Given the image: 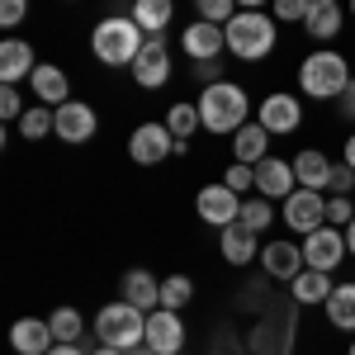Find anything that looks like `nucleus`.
<instances>
[{
  "label": "nucleus",
  "instance_id": "13",
  "mask_svg": "<svg viewBox=\"0 0 355 355\" xmlns=\"http://www.w3.org/2000/svg\"><path fill=\"white\" fill-rule=\"evenodd\" d=\"M95 128H100V119H95V110H90V105H81V100L57 105V137H62V142L81 147V142H90V137H95Z\"/></svg>",
  "mask_w": 355,
  "mask_h": 355
},
{
  "label": "nucleus",
  "instance_id": "17",
  "mask_svg": "<svg viewBox=\"0 0 355 355\" xmlns=\"http://www.w3.org/2000/svg\"><path fill=\"white\" fill-rule=\"evenodd\" d=\"M10 346L19 355H48L57 346V336L48 322H38V318H19L15 327H10Z\"/></svg>",
  "mask_w": 355,
  "mask_h": 355
},
{
  "label": "nucleus",
  "instance_id": "16",
  "mask_svg": "<svg viewBox=\"0 0 355 355\" xmlns=\"http://www.w3.org/2000/svg\"><path fill=\"white\" fill-rule=\"evenodd\" d=\"M180 48H185V57H194V62H209V57H218L223 48H227V33H223V24H209V19H199V24L185 28Z\"/></svg>",
  "mask_w": 355,
  "mask_h": 355
},
{
  "label": "nucleus",
  "instance_id": "4",
  "mask_svg": "<svg viewBox=\"0 0 355 355\" xmlns=\"http://www.w3.org/2000/svg\"><path fill=\"white\" fill-rule=\"evenodd\" d=\"M223 33H227V53L242 57V62H261L275 48V19L261 15V10H237L223 24Z\"/></svg>",
  "mask_w": 355,
  "mask_h": 355
},
{
  "label": "nucleus",
  "instance_id": "44",
  "mask_svg": "<svg viewBox=\"0 0 355 355\" xmlns=\"http://www.w3.org/2000/svg\"><path fill=\"white\" fill-rule=\"evenodd\" d=\"M346 251H351V256H355V218L346 223Z\"/></svg>",
  "mask_w": 355,
  "mask_h": 355
},
{
  "label": "nucleus",
  "instance_id": "10",
  "mask_svg": "<svg viewBox=\"0 0 355 355\" xmlns=\"http://www.w3.org/2000/svg\"><path fill=\"white\" fill-rule=\"evenodd\" d=\"M147 346L157 355H180V346H185V322H180L175 308L147 313Z\"/></svg>",
  "mask_w": 355,
  "mask_h": 355
},
{
  "label": "nucleus",
  "instance_id": "14",
  "mask_svg": "<svg viewBox=\"0 0 355 355\" xmlns=\"http://www.w3.org/2000/svg\"><path fill=\"white\" fill-rule=\"evenodd\" d=\"M261 266H266L270 279H289V284L308 270L303 246H294V242H266V246H261Z\"/></svg>",
  "mask_w": 355,
  "mask_h": 355
},
{
  "label": "nucleus",
  "instance_id": "9",
  "mask_svg": "<svg viewBox=\"0 0 355 355\" xmlns=\"http://www.w3.org/2000/svg\"><path fill=\"white\" fill-rule=\"evenodd\" d=\"M175 152V133L166 128V123H142V128H133V137H128V157H133L137 166H157L166 162Z\"/></svg>",
  "mask_w": 355,
  "mask_h": 355
},
{
  "label": "nucleus",
  "instance_id": "45",
  "mask_svg": "<svg viewBox=\"0 0 355 355\" xmlns=\"http://www.w3.org/2000/svg\"><path fill=\"white\" fill-rule=\"evenodd\" d=\"M123 355H157V351H152V346L142 341V346H133V351H123Z\"/></svg>",
  "mask_w": 355,
  "mask_h": 355
},
{
  "label": "nucleus",
  "instance_id": "47",
  "mask_svg": "<svg viewBox=\"0 0 355 355\" xmlns=\"http://www.w3.org/2000/svg\"><path fill=\"white\" fill-rule=\"evenodd\" d=\"M266 0H237V10H261Z\"/></svg>",
  "mask_w": 355,
  "mask_h": 355
},
{
  "label": "nucleus",
  "instance_id": "33",
  "mask_svg": "<svg viewBox=\"0 0 355 355\" xmlns=\"http://www.w3.org/2000/svg\"><path fill=\"white\" fill-rule=\"evenodd\" d=\"M194 10H199V19H209V24H227V19L237 15V0H194Z\"/></svg>",
  "mask_w": 355,
  "mask_h": 355
},
{
  "label": "nucleus",
  "instance_id": "18",
  "mask_svg": "<svg viewBox=\"0 0 355 355\" xmlns=\"http://www.w3.org/2000/svg\"><path fill=\"white\" fill-rule=\"evenodd\" d=\"M28 85H33V95H38V105H53V110H57V105L71 100V81H67V71H62V67H48V62L33 67Z\"/></svg>",
  "mask_w": 355,
  "mask_h": 355
},
{
  "label": "nucleus",
  "instance_id": "6",
  "mask_svg": "<svg viewBox=\"0 0 355 355\" xmlns=\"http://www.w3.org/2000/svg\"><path fill=\"white\" fill-rule=\"evenodd\" d=\"M284 223L299 232V237H308V232H318L322 223H327V199H322V190H294L289 199H284Z\"/></svg>",
  "mask_w": 355,
  "mask_h": 355
},
{
  "label": "nucleus",
  "instance_id": "12",
  "mask_svg": "<svg viewBox=\"0 0 355 355\" xmlns=\"http://www.w3.org/2000/svg\"><path fill=\"white\" fill-rule=\"evenodd\" d=\"M256 123H266L270 133H294V128L303 123V105L294 100V95L275 90V95H266V100L256 105Z\"/></svg>",
  "mask_w": 355,
  "mask_h": 355
},
{
  "label": "nucleus",
  "instance_id": "40",
  "mask_svg": "<svg viewBox=\"0 0 355 355\" xmlns=\"http://www.w3.org/2000/svg\"><path fill=\"white\" fill-rule=\"evenodd\" d=\"M194 71H199V81H204V85H218V81H223L218 57H209V62H194Z\"/></svg>",
  "mask_w": 355,
  "mask_h": 355
},
{
  "label": "nucleus",
  "instance_id": "11",
  "mask_svg": "<svg viewBox=\"0 0 355 355\" xmlns=\"http://www.w3.org/2000/svg\"><path fill=\"white\" fill-rule=\"evenodd\" d=\"M133 81L142 85V90H162V85L171 81V53H166L162 38H147V43H142V53H137V62H133Z\"/></svg>",
  "mask_w": 355,
  "mask_h": 355
},
{
  "label": "nucleus",
  "instance_id": "23",
  "mask_svg": "<svg viewBox=\"0 0 355 355\" xmlns=\"http://www.w3.org/2000/svg\"><path fill=\"white\" fill-rule=\"evenodd\" d=\"M171 15H175V0H133V19L147 38H162L171 28Z\"/></svg>",
  "mask_w": 355,
  "mask_h": 355
},
{
  "label": "nucleus",
  "instance_id": "20",
  "mask_svg": "<svg viewBox=\"0 0 355 355\" xmlns=\"http://www.w3.org/2000/svg\"><path fill=\"white\" fill-rule=\"evenodd\" d=\"M270 128L266 123H246V128H237L232 133V157L237 162H246V166H261L266 162V152H270Z\"/></svg>",
  "mask_w": 355,
  "mask_h": 355
},
{
  "label": "nucleus",
  "instance_id": "25",
  "mask_svg": "<svg viewBox=\"0 0 355 355\" xmlns=\"http://www.w3.org/2000/svg\"><path fill=\"white\" fill-rule=\"evenodd\" d=\"M331 275L327 270H303L299 279H294V303H303V308H313V303H327L331 299Z\"/></svg>",
  "mask_w": 355,
  "mask_h": 355
},
{
  "label": "nucleus",
  "instance_id": "3",
  "mask_svg": "<svg viewBox=\"0 0 355 355\" xmlns=\"http://www.w3.org/2000/svg\"><path fill=\"white\" fill-rule=\"evenodd\" d=\"M351 81H355L351 62L341 53H331V48L308 53L303 67H299V85H303V95H313V100H341V90Z\"/></svg>",
  "mask_w": 355,
  "mask_h": 355
},
{
  "label": "nucleus",
  "instance_id": "1",
  "mask_svg": "<svg viewBox=\"0 0 355 355\" xmlns=\"http://www.w3.org/2000/svg\"><path fill=\"white\" fill-rule=\"evenodd\" d=\"M199 123L209 133H237L251 123V100L237 81H218V85H204L199 95Z\"/></svg>",
  "mask_w": 355,
  "mask_h": 355
},
{
  "label": "nucleus",
  "instance_id": "27",
  "mask_svg": "<svg viewBox=\"0 0 355 355\" xmlns=\"http://www.w3.org/2000/svg\"><path fill=\"white\" fill-rule=\"evenodd\" d=\"M223 256H227V266H246L256 256V232H246L242 223L223 227Z\"/></svg>",
  "mask_w": 355,
  "mask_h": 355
},
{
  "label": "nucleus",
  "instance_id": "19",
  "mask_svg": "<svg viewBox=\"0 0 355 355\" xmlns=\"http://www.w3.org/2000/svg\"><path fill=\"white\" fill-rule=\"evenodd\" d=\"M33 48H28L24 38H5L0 43V81L5 85H15V81H24V76H33Z\"/></svg>",
  "mask_w": 355,
  "mask_h": 355
},
{
  "label": "nucleus",
  "instance_id": "30",
  "mask_svg": "<svg viewBox=\"0 0 355 355\" xmlns=\"http://www.w3.org/2000/svg\"><path fill=\"white\" fill-rule=\"evenodd\" d=\"M48 327H53V336H57V341H81L85 318L76 313V308H57L53 318H48Z\"/></svg>",
  "mask_w": 355,
  "mask_h": 355
},
{
  "label": "nucleus",
  "instance_id": "41",
  "mask_svg": "<svg viewBox=\"0 0 355 355\" xmlns=\"http://www.w3.org/2000/svg\"><path fill=\"white\" fill-rule=\"evenodd\" d=\"M336 105H341V114H346V119H355V81L341 90V100H336Z\"/></svg>",
  "mask_w": 355,
  "mask_h": 355
},
{
  "label": "nucleus",
  "instance_id": "5",
  "mask_svg": "<svg viewBox=\"0 0 355 355\" xmlns=\"http://www.w3.org/2000/svg\"><path fill=\"white\" fill-rule=\"evenodd\" d=\"M95 336L105 341V346H119V351H133L147 341V313L133 308L128 299L119 303H105L100 308V318H95Z\"/></svg>",
  "mask_w": 355,
  "mask_h": 355
},
{
  "label": "nucleus",
  "instance_id": "36",
  "mask_svg": "<svg viewBox=\"0 0 355 355\" xmlns=\"http://www.w3.org/2000/svg\"><path fill=\"white\" fill-rule=\"evenodd\" d=\"M28 15V0H0V28H19Z\"/></svg>",
  "mask_w": 355,
  "mask_h": 355
},
{
  "label": "nucleus",
  "instance_id": "24",
  "mask_svg": "<svg viewBox=\"0 0 355 355\" xmlns=\"http://www.w3.org/2000/svg\"><path fill=\"white\" fill-rule=\"evenodd\" d=\"M303 28H308L318 43H331V38L341 33V5H336V0H313V15H308Z\"/></svg>",
  "mask_w": 355,
  "mask_h": 355
},
{
  "label": "nucleus",
  "instance_id": "46",
  "mask_svg": "<svg viewBox=\"0 0 355 355\" xmlns=\"http://www.w3.org/2000/svg\"><path fill=\"white\" fill-rule=\"evenodd\" d=\"M90 355H123V351H119V346H105V341H100V351H90Z\"/></svg>",
  "mask_w": 355,
  "mask_h": 355
},
{
  "label": "nucleus",
  "instance_id": "39",
  "mask_svg": "<svg viewBox=\"0 0 355 355\" xmlns=\"http://www.w3.org/2000/svg\"><path fill=\"white\" fill-rule=\"evenodd\" d=\"M351 185H355V171L346 162L341 166H331V194H351Z\"/></svg>",
  "mask_w": 355,
  "mask_h": 355
},
{
  "label": "nucleus",
  "instance_id": "15",
  "mask_svg": "<svg viewBox=\"0 0 355 355\" xmlns=\"http://www.w3.org/2000/svg\"><path fill=\"white\" fill-rule=\"evenodd\" d=\"M294 162H279V157H266V162L256 166V194H266V199H289L294 194Z\"/></svg>",
  "mask_w": 355,
  "mask_h": 355
},
{
  "label": "nucleus",
  "instance_id": "8",
  "mask_svg": "<svg viewBox=\"0 0 355 355\" xmlns=\"http://www.w3.org/2000/svg\"><path fill=\"white\" fill-rule=\"evenodd\" d=\"M194 209H199V218L209 223V227H232L237 223V214H242V194L227 190V185H204L199 190V199H194Z\"/></svg>",
  "mask_w": 355,
  "mask_h": 355
},
{
  "label": "nucleus",
  "instance_id": "21",
  "mask_svg": "<svg viewBox=\"0 0 355 355\" xmlns=\"http://www.w3.org/2000/svg\"><path fill=\"white\" fill-rule=\"evenodd\" d=\"M123 299L133 308H142V313H157L162 308V279L147 270H128L123 275Z\"/></svg>",
  "mask_w": 355,
  "mask_h": 355
},
{
  "label": "nucleus",
  "instance_id": "48",
  "mask_svg": "<svg viewBox=\"0 0 355 355\" xmlns=\"http://www.w3.org/2000/svg\"><path fill=\"white\" fill-rule=\"evenodd\" d=\"M346 355H355V341H351V351H346Z\"/></svg>",
  "mask_w": 355,
  "mask_h": 355
},
{
  "label": "nucleus",
  "instance_id": "32",
  "mask_svg": "<svg viewBox=\"0 0 355 355\" xmlns=\"http://www.w3.org/2000/svg\"><path fill=\"white\" fill-rule=\"evenodd\" d=\"M190 294H194V284L185 279V275H171V279H162V308H185L190 303Z\"/></svg>",
  "mask_w": 355,
  "mask_h": 355
},
{
  "label": "nucleus",
  "instance_id": "31",
  "mask_svg": "<svg viewBox=\"0 0 355 355\" xmlns=\"http://www.w3.org/2000/svg\"><path fill=\"white\" fill-rule=\"evenodd\" d=\"M166 128L175 133V142H185L194 128H204V123H199V105H171V114H166Z\"/></svg>",
  "mask_w": 355,
  "mask_h": 355
},
{
  "label": "nucleus",
  "instance_id": "2",
  "mask_svg": "<svg viewBox=\"0 0 355 355\" xmlns=\"http://www.w3.org/2000/svg\"><path fill=\"white\" fill-rule=\"evenodd\" d=\"M142 24H137L133 15H114V19H100L95 33H90V48L95 57L105 62V67H133L137 53H142Z\"/></svg>",
  "mask_w": 355,
  "mask_h": 355
},
{
  "label": "nucleus",
  "instance_id": "7",
  "mask_svg": "<svg viewBox=\"0 0 355 355\" xmlns=\"http://www.w3.org/2000/svg\"><path fill=\"white\" fill-rule=\"evenodd\" d=\"M341 256H346V232H336L331 223H322L318 232H308L303 237V261H308V270H336L341 266Z\"/></svg>",
  "mask_w": 355,
  "mask_h": 355
},
{
  "label": "nucleus",
  "instance_id": "42",
  "mask_svg": "<svg viewBox=\"0 0 355 355\" xmlns=\"http://www.w3.org/2000/svg\"><path fill=\"white\" fill-rule=\"evenodd\" d=\"M48 355H85V351H81V346H76V341H57V346H53V351H48Z\"/></svg>",
  "mask_w": 355,
  "mask_h": 355
},
{
  "label": "nucleus",
  "instance_id": "37",
  "mask_svg": "<svg viewBox=\"0 0 355 355\" xmlns=\"http://www.w3.org/2000/svg\"><path fill=\"white\" fill-rule=\"evenodd\" d=\"M0 114H5L10 123H19V119H24V100H19V90H15V85H5V90H0Z\"/></svg>",
  "mask_w": 355,
  "mask_h": 355
},
{
  "label": "nucleus",
  "instance_id": "49",
  "mask_svg": "<svg viewBox=\"0 0 355 355\" xmlns=\"http://www.w3.org/2000/svg\"><path fill=\"white\" fill-rule=\"evenodd\" d=\"M351 15H355V0H351Z\"/></svg>",
  "mask_w": 355,
  "mask_h": 355
},
{
  "label": "nucleus",
  "instance_id": "26",
  "mask_svg": "<svg viewBox=\"0 0 355 355\" xmlns=\"http://www.w3.org/2000/svg\"><path fill=\"white\" fill-rule=\"evenodd\" d=\"M322 308H327V322L336 331H355V284H336Z\"/></svg>",
  "mask_w": 355,
  "mask_h": 355
},
{
  "label": "nucleus",
  "instance_id": "28",
  "mask_svg": "<svg viewBox=\"0 0 355 355\" xmlns=\"http://www.w3.org/2000/svg\"><path fill=\"white\" fill-rule=\"evenodd\" d=\"M19 133H24L28 142H38V137L57 133V110H48V105H28L24 119H19Z\"/></svg>",
  "mask_w": 355,
  "mask_h": 355
},
{
  "label": "nucleus",
  "instance_id": "34",
  "mask_svg": "<svg viewBox=\"0 0 355 355\" xmlns=\"http://www.w3.org/2000/svg\"><path fill=\"white\" fill-rule=\"evenodd\" d=\"M223 185H227V190H237V194L256 190V166H246V162H232V171L223 175Z\"/></svg>",
  "mask_w": 355,
  "mask_h": 355
},
{
  "label": "nucleus",
  "instance_id": "22",
  "mask_svg": "<svg viewBox=\"0 0 355 355\" xmlns=\"http://www.w3.org/2000/svg\"><path fill=\"white\" fill-rule=\"evenodd\" d=\"M294 175H299L303 190H331V162L322 152H313V147L294 157Z\"/></svg>",
  "mask_w": 355,
  "mask_h": 355
},
{
  "label": "nucleus",
  "instance_id": "35",
  "mask_svg": "<svg viewBox=\"0 0 355 355\" xmlns=\"http://www.w3.org/2000/svg\"><path fill=\"white\" fill-rule=\"evenodd\" d=\"M313 15V0H275V19H289V24H308Z\"/></svg>",
  "mask_w": 355,
  "mask_h": 355
},
{
  "label": "nucleus",
  "instance_id": "38",
  "mask_svg": "<svg viewBox=\"0 0 355 355\" xmlns=\"http://www.w3.org/2000/svg\"><path fill=\"white\" fill-rule=\"evenodd\" d=\"M355 218V204L346 199V194H331V204H327V223L336 227V223H351Z\"/></svg>",
  "mask_w": 355,
  "mask_h": 355
},
{
  "label": "nucleus",
  "instance_id": "43",
  "mask_svg": "<svg viewBox=\"0 0 355 355\" xmlns=\"http://www.w3.org/2000/svg\"><path fill=\"white\" fill-rule=\"evenodd\" d=\"M346 166H351V171H355V133L346 137Z\"/></svg>",
  "mask_w": 355,
  "mask_h": 355
},
{
  "label": "nucleus",
  "instance_id": "29",
  "mask_svg": "<svg viewBox=\"0 0 355 355\" xmlns=\"http://www.w3.org/2000/svg\"><path fill=\"white\" fill-rule=\"evenodd\" d=\"M237 223H242L246 232H256V237H261V232L275 223L270 199H266V194H261V199H242V214H237Z\"/></svg>",
  "mask_w": 355,
  "mask_h": 355
}]
</instances>
